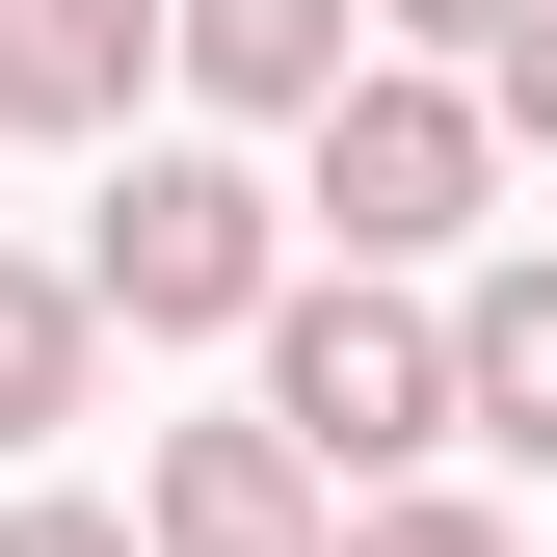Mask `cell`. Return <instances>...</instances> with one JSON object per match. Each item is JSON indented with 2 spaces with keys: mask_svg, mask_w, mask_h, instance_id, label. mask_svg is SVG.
Returning a JSON list of instances; mask_svg holds the SVG:
<instances>
[{
  "mask_svg": "<svg viewBox=\"0 0 557 557\" xmlns=\"http://www.w3.org/2000/svg\"><path fill=\"white\" fill-rule=\"evenodd\" d=\"M478 186H505V133H478V81H425V53H372V81L319 107V213H345V265H451L478 239Z\"/></svg>",
  "mask_w": 557,
  "mask_h": 557,
  "instance_id": "3957f363",
  "label": "cell"
},
{
  "mask_svg": "<svg viewBox=\"0 0 557 557\" xmlns=\"http://www.w3.org/2000/svg\"><path fill=\"white\" fill-rule=\"evenodd\" d=\"M451 425L478 451H557V265H478L451 293Z\"/></svg>",
  "mask_w": 557,
  "mask_h": 557,
  "instance_id": "52a82bcc",
  "label": "cell"
},
{
  "mask_svg": "<svg viewBox=\"0 0 557 557\" xmlns=\"http://www.w3.org/2000/svg\"><path fill=\"white\" fill-rule=\"evenodd\" d=\"M160 0H0V133H133Z\"/></svg>",
  "mask_w": 557,
  "mask_h": 557,
  "instance_id": "8992f818",
  "label": "cell"
},
{
  "mask_svg": "<svg viewBox=\"0 0 557 557\" xmlns=\"http://www.w3.org/2000/svg\"><path fill=\"white\" fill-rule=\"evenodd\" d=\"M265 293H293V239H265V186L213 160V133H160V160L107 186V239H81V319H133V345H213Z\"/></svg>",
  "mask_w": 557,
  "mask_h": 557,
  "instance_id": "7a4b0ae2",
  "label": "cell"
},
{
  "mask_svg": "<svg viewBox=\"0 0 557 557\" xmlns=\"http://www.w3.org/2000/svg\"><path fill=\"white\" fill-rule=\"evenodd\" d=\"M133 557H319V478H293V425H160V478H133Z\"/></svg>",
  "mask_w": 557,
  "mask_h": 557,
  "instance_id": "277c9868",
  "label": "cell"
},
{
  "mask_svg": "<svg viewBox=\"0 0 557 557\" xmlns=\"http://www.w3.org/2000/svg\"><path fill=\"white\" fill-rule=\"evenodd\" d=\"M478 133H531V160H557V0H505V27H478Z\"/></svg>",
  "mask_w": 557,
  "mask_h": 557,
  "instance_id": "9c48e42d",
  "label": "cell"
},
{
  "mask_svg": "<svg viewBox=\"0 0 557 557\" xmlns=\"http://www.w3.org/2000/svg\"><path fill=\"white\" fill-rule=\"evenodd\" d=\"M345 27H398V53H478V27H505V0H345Z\"/></svg>",
  "mask_w": 557,
  "mask_h": 557,
  "instance_id": "7c38bea8",
  "label": "cell"
},
{
  "mask_svg": "<svg viewBox=\"0 0 557 557\" xmlns=\"http://www.w3.org/2000/svg\"><path fill=\"white\" fill-rule=\"evenodd\" d=\"M265 425H293V478H425L451 451V319L372 293V265L265 293Z\"/></svg>",
  "mask_w": 557,
  "mask_h": 557,
  "instance_id": "6da1fadb",
  "label": "cell"
},
{
  "mask_svg": "<svg viewBox=\"0 0 557 557\" xmlns=\"http://www.w3.org/2000/svg\"><path fill=\"white\" fill-rule=\"evenodd\" d=\"M319 557H505V505H345Z\"/></svg>",
  "mask_w": 557,
  "mask_h": 557,
  "instance_id": "30bf717a",
  "label": "cell"
},
{
  "mask_svg": "<svg viewBox=\"0 0 557 557\" xmlns=\"http://www.w3.org/2000/svg\"><path fill=\"white\" fill-rule=\"evenodd\" d=\"M0 557H133V505H0Z\"/></svg>",
  "mask_w": 557,
  "mask_h": 557,
  "instance_id": "8fae6325",
  "label": "cell"
},
{
  "mask_svg": "<svg viewBox=\"0 0 557 557\" xmlns=\"http://www.w3.org/2000/svg\"><path fill=\"white\" fill-rule=\"evenodd\" d=\"M160 53H186V107H239V133H319L345 81H372L345 0H160Z\"/></svg>",
  "mask_w": 557,
  "mask_h": 557,
  "instance_id": "5b68a950",
  "label": "cell"
},
{
  "mask_svg": "<svg viewBox=\"0 0 557 557\" xmlns=\"http://www.w3.org/2000/svg\"><path fill=\"white\" fill-rule=\"evenodd\" d=\"M81 265H0V451H53V425H81Z\"/></svg>",
  "mask_w": 557,
  "mask_h": 557,
  "instance_id": "ba28073f",
  "label": "cell"
}]
</instances>
